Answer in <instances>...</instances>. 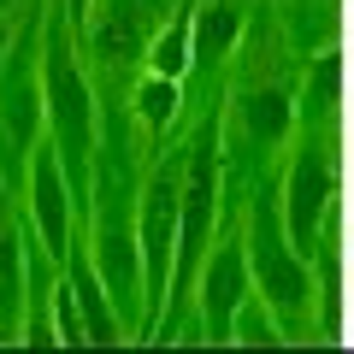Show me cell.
I'll use <instances>...</instances> for the list:
<instances>
[{
    "label": "cell",
    "mask_w": 354,
    "mask_h": 354,
    "mask_svg": "<svg viewBox=\"0 0 354 354\" xmlns=\"http://www.w3.org/2000/svg\"><path fill=\"white\" fill-rule=\"evenodd\" d=\"M71 24L77 18L53 0L48 30H41V95H48V142L59 148L65 177L77 189V207L88 213V183H95V95H88L83 59H77Z\"/></svg>",
    "instance_id": "cell-1"
},
{
    "label": "cell",
    "mask_w": 354,
    "mask_h": 354,
    "mask_svg": "<svg viewBox=\"0 0 354 354\" xmlns=\"http://www.w3.org/2000/svg\"><path fill=\"white\" fill-rule=\"evenodd\" d=\"M41 30H48V6H30L24 24L6 30V53H0V171L24 195L30 153L48 136V95H41Z\"/></svg>",
    "instance_id": "cell-2"
},
{
    "label": "cell",
    "mask_w": 354,
    "mask_h": 354,
    "mask_svg": "<svg viewBox=\"0 0 354 354\" xmlns=\"http://www.w3.org/2000/svg\"><path fill=\"white\" fill-rule=\"evenodd\" d=\"M88 260H95V272H101L118 319H136V301H142L136 201H130L124 177H118L113 165H101V160H95V183H88Z\"/></svg>",
    "instance_id": "cell-3"
},
{
    "label": "cell",
    "mask_w": 354,
    "mask_h": 354,
    "mask_svg": "<svg viewBox=\"0 0 354 354\" xmlns=\"http://www.w3.org/2000/svg\"><path fill=\"white\" fill-rule=\"evenodd\" d=\"M177 225H183V171L153 165L136 195V242H142V307L160 313L177 278Z\"/></svg>",
    "instance_id": "cell-4"
},
{
    "label": "cell",
    "mask_w": 354,
    "mask_h": 354,
    "mask_svg": "<svg viewBox=\"0 0 354 354\" xmlns=\"http://www.w3.org/2000/svg\"><path fill=\"white\" fill-rule=\"evenodd\" d=\"M213 225H218V148H213V130H201L189 148V165H183V225H177L171 290H189L201 278L207 248H213Z\"/></svg>",
    "instance_id": "cell-5"
},
{
    "label": "cell",
    "mask_w": 354,
    "mask_h": 354,
    "mask_svg": "<svg viewBox=\"0 0 354 354\" xmlns=\"http://www.w3.org/2000/svg\"><path fill=\"white\" fill-rule=\"evenodd\" d=\"M24 207H30V236H36L41 248H48L53 260L65 266V260L77 254L71 213H83V207H77V189H71V177H65V160H59V148H53L48 136H41V142H36V153H30Z\"/></svg>",
    "instance_id": "cell-6"
},
{
    "label": "cell",
    "mask_w": 354,
    "mask_h": 354,
    "mask_svg": "<svg viewBox=\"0 0 354 354\" xmlns=\"http://www.w3.org/2000/svg\"><path fill=\"white\" fill-rule=\"evenodd\" d=\"M242 236H248V266H254V283H260V301L272 307V313L307 307V266H301V254H295V242L283 236V225H272V213L254 207L248 225H242Z\"/></svg>",
    "instance_id": "cell-7"
},
{
    "label": "cell",
    "mask_w": 354,
    "mask_h": 354,
    "mask_svg": "<svg viewBox=\"0 0 354 354\" xmlns=\"http://www.w3.org/2000/svg\"><path fill=\"white\" fill-rule=\"evenodd\" d=\"M201 319L213 337H230L236 330V313L242 301L254 295V266H248V236L242 230H230L225 242H213L207 248V266H201Z\"/></svg>",
    "instance_id": "cell-8"
},
{
    "label": "cell",
    "mask_w": 354,
    "mask_h": 354,
    "mask_svg": "<svg viewBox=\"0 0 354 354\" xmlns=\"http://www.w3.org/2000/svg\"><path fill=\"white\" fill-rule=\"evenodd\" d=\"M330 189H337L330 160L313 153V148H301L290 160V177H283V236L295 242L301 260L319 248V230H325V213H330Z\"/></svg>",
    "instance_id": "cell-9"
},
{
    "label": "cell",
    "mask_w": 354,
    "mask_h": 354,
    "mask_svg": "<svg viewBox=\"0 0 354 354\" xmlns=\"http://www.w3.org/2000/svg\"><path fill=\"white\" fill-rule=\"evenodd\" d=\"M65 278H71L77 307H83V319H88V342H118V337H124V330H118L124 319H118V307H113V295H106L95 260H88V248H77L71 260H65Z\"/></svg>",
    "instance_id": "cell-10"
},
{
    "label": "cell",
    "mask_w": 354,
    "mask_h": 354,
    "mask_svg": "<svg viewBox=\"0 0 354 354\" xmlns=\"http://www.w3.org/2000/svg\"><path fill=\"white\" fill-rule=\"evenodd\" d=\"M242 124H248V136L260 142V148H278V142L290 136V95L254 88L248 101H242Z\"/></svg>",
    "instance_id": "cell-11"
},
{
    "label": "cell",
    "mask_w": 354,
    "mask_h": 354,
    "mask_svg": "<svg viewBox=\"0 0 354 354\" xmlns=\"http://www.w3.org/2000/svg\"><path fill=\"white\" fill-rule=\"evenodd\" d=\"M195 59V30H189V18H177V24H165L160 36L148 41V71H160V77H183V65Z\"/></svg>",
    "instance_id": "cell-12"
},
{
    "label": "cell",
    "mask_w": 354,
    "mask_h": 354,
    "mask_svg": "<svg viewBox=\"0 0 354 354\" xmlns=\"http://www.w3.org/2000/svg\"><path fill=\"white\" fill-rule=\"evenodd\" d=\"M48 319H53V342H65V348L88 342V319H83V307H77V290H71V278H65V266H59V278H53Z\"/></svg>",
    "instance_id": "cell-13"
},
{
    "label": "cell",
    "mask_w": 354,
    "mask_h": 354,
    "mask_svg": "<svg viewBox=\"0 0 354 354\" xmlns=\"http://www.w3.org/2000/svg\"><path fill=\"white\" fill-rule=\"evenodd\" d=\"M136 113H142V124L160 136V130L171 124V113H177V77H160V71H153L148 83L136 88Z\"/></svg>",
    "instance_id": "cell-14"
},
{
    "label": "cell",
    "mask_w": 354,
    "mask_h": 354,
    "mask_svg": "<svg viewBox=\"0 0 354 354\" xmlns=\"http://www.w3.org/2000/svg\"><path fill=\"white\" fill-rule=\"evenodd\" d=\"M230 41H236V12L225 0H213L201 12V24H195V53H225Z\"/></svg>",
    "instance_id": "cell-15"
},
{
    "label": "cell",
    "mask_w": 354,
    "mask_h": 354,
    "mask_svg": "<svg viewBox=\"0 0 354 354\" xmlns=\"http://www.w3.org/2000/svg\"><path fill=\"white\" fill-rule=\"evenodd\" d=\"M59 6H65V12L77 18V24H83V18H88V6H95V0H59Z\"/></svg>",
    "instance_id": "cell-16"
},
{
    "label": "cell",
    "mask_w": 354,
    "mask_h": 354,
    "mask_svg": "<svg viewBox=\"0 0 354 354\" xmlns=\"http://www.w3.org/2000/svg\"><path fill=\"white\" fill-rule=\"evenodd\" d=\"M0 53H6V30H0Z\"/></svg>",
    "instance_id": "cell-17"
}]
</instances>
